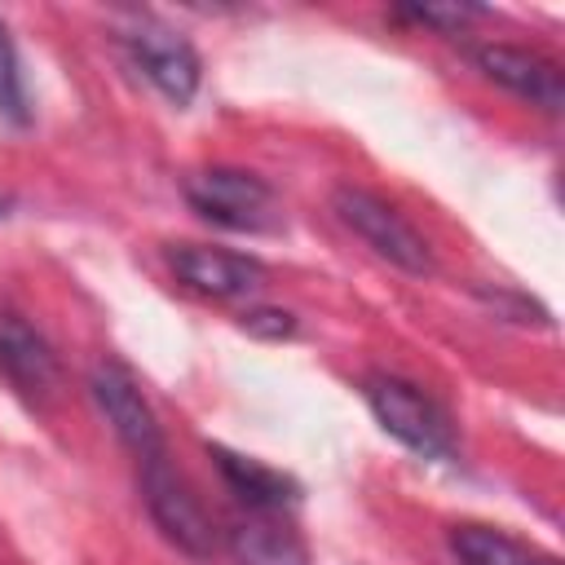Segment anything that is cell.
<instances>
[{"mask_svg": "<svg viewBox=\"0 0 565 565\" xmlns=\"http://www.w3.org/2000/svg\"><path fill=\"white\" fill-rule=\"evenodd\" d=\"M0 115L9 119H26V93H22V71H18V53H13V40L0 22Z\"/></svg>", "mask_w": 565, "mask_h": 565, "instance_id": "4fadbf2b", "label": "cell"}, {"mask_svg": "<svg viewBox=\"0 0 565 565\" xmlns=\"http://www.w3.org/2000/svg\"><path fill=\"white\" fill-rule=\"evenodd\" d=\"M486 9H472V4H428V9H415L419 22H437V26H459L463 18H481Z\"/></svg>", "mask_w": 565, "mask_h": 565, "instance_id": "9a60e30c", "label": "cell"}, {"mask_svg": "<svg viewBox=\"0 0 565 565\" xmlns=\"http://www.w3.org/2000/svg\"><path fill=\"white\" fill-rule=\"evenodd\" d=\"M243 331L260 335V340H287L296 331V318L282 309H247L243 313Z\"/></svg>", "mask_w": 565, "mask_h": 565, "instance_id": "5bb4252c", "label": "cell"}, {"mask_svg": "<svg viewBox=\"0 0 565 565\" xmlns=\"http://www.w3.org/2000/svg\"><path fill=\"white\" fill-rule=\"evenodd\" d=\"M172 269L190 291H203L212 300H234V296H252L265 282V265L243 256V252H225V247H172Z\"/></svg>", "mask_w": 565, "mask_h": 565, "instance_id": "52a82bcc", "label": "cell"}, {"mask_svg": "<svg viewBox=\"0 0 565 565\" xmlns=\"http://www.w3.org/2000/svg\"><path fill=\"white\" fill-rule=\"evenodd\" d=\"M477 66L486 71V79L512 88L516 97L543 106V110H561L565 102V88H561V71L530 53V49H512V44H481L477 49Z\"/></svg>", "mask_w": 565, "mask_h": 565, "instance_id": "9c48e42d", "label": "cell"}, {"mask_svg": "<svg viewBox=\"0 0 565 565\" xmlns=\"http://www.w3.org/2000/svg\"><path fill=\"white\" fill-rule=\"evenodd\" d=\"M331 207H335V216H340L371 252H380V256L393 260L397 269H406V274H428V269H433V252H428L424 234H419L402 212H393L384 199H375L371 190H362V185H335Z\"/></svg>", "mask_w": 565, "mask_h": 565, "instance_id": "3957f363", "label": "cell"}, {"mask_svg": "<svg viewBox=\"0 0 565 565\" xmlns=\"http://www.w3.org/2000/svg\"><path fill=\"white\" fill-rule=\"evenodd\" d=\"M207 455H212V463L221 468L225 486L247 503V512H282V508H291L296 494H300L287 472H278V468H269V463H260V459L234 455V450H225V446H207Z\"/></svg>", "mask_w": 565, "mask_h": 565, "instance_id": "30bf717a", "label": "cell"}, {"mask_svg": "<svg viewBox=\"0 0 565 565\" xmlns=\"http://www.w3.org/2000/svg\"><path fill=\"white\" fill-rule=\"evenodd\" d=\"M141 490H146V508L154 516V525L190 556H212L216 552V530L203 512V503L190 494V486L168 468V459H150L141 463Z\"/></svg>", "mask_w": 565, "mask_h": 565, "instance_id": "5b68a950", "label": "cell"}, {"mask_svg": "<svg viewBox=\"0 0 565 565\" xmlns=\"http://www.w3.org/2000/svg\"><path fill=\"white\" fill-rule=\"evenodd\" d=\"M450 547L463 565H561L556 556L525 547L521 539L490 530V525H455L450 530Z\"/></svg>", "mask_w": 565, "mask_h": 565, "instance_id": "7c38bea8", "label": "cell"}, {"mask_svg": "<svg viewBox=\"0 0 565 565\" xmlns=\"http://www.w3.org/2000/svg\"><path fill=\"white\" fill-rule=\"evenodd\" d=\"M0 375L31 402H49L62 384L49 340L18 313H0Z\"/></svg>", "mask_w": 565, "mask_h": 565, "instance_id": "ba28073f", "label": "cell"}, {"mask_svg": "<svg viewBox=\"0 0 565 565\" xmlns=\"http://www.w3.org/2000/svg\"><path fill=\"white\" fill-rule=\"evenodd\" d=\"M88 388H93V402H97V411L106 415V424L119 433V441H124L141 463L163 459V433H159V419H154L150 402L141 397L137 380H132L124 366L102 362V366L93 371Z\"/></svg>", "mask_w": 565, "mask_h": 565, "instance_id": "8992f818", "label": "cell"}, {"mask_svg": "<svg viewBox=\"0 0 565 565\" xmlns=\"http://www.w3.org/2000/svg\"><path fill=\"white\" fill-rule=\"evenodd\" d=\"M185 199L199 216L212 225L238 230V234H274L282 230V203L269 181L238 172V168H203L185 177Z\"/></svg>", "mask_w": 565, "mask_h": 565, "instance_id": "6da1fadb", "label": "cell"}, {"mask_svg": "<svg viewBox=\"0 0 565 565\" xmlns=\"http://www.w3.org/2000/svg\"><path fill=\"white\" fill-rule=\"evenodd\" d=\"M132 66L172 102V106H185L199 88V57L194 49L163 22L154 18H132L124 31H119Z\"/></svg>", "mask_w": 565, "mask_h": 565, "instance_id": "277c9868", "label": "cell"}, {"mask_svg": "<svg viewBox=\"0 0 565 565\" xmlns=\"http://www.w3.org/2000/svg\"><path fill=\"white\" fill-rule=\"evenodd\" d=\"M366 406L380 419V428L388 437H397L406 450L424 455V459H455V428L446 419V411L424 397L415 384L393 380V375H371L366 380Z\"/></svg>", "mask_w": 565, "mask_h": 565, "instance_id": "7a4b0ae2", "label": "cell"}, {"mask_svg": "<svg viewBox=\"0 0 565 565\" xmlns=\"http://www.w3.org/2000/svg\"><path fill=\"white\" fill-rule=\"evenodd\" d=\"M230 543L243 565H309L305 543L282 521V512H247V521L230 530Z\"/></svg>", "mask_w": 565, "mask_h": 565, "instance_id": "8fae6325", "label": "cell"}]
</instances>
